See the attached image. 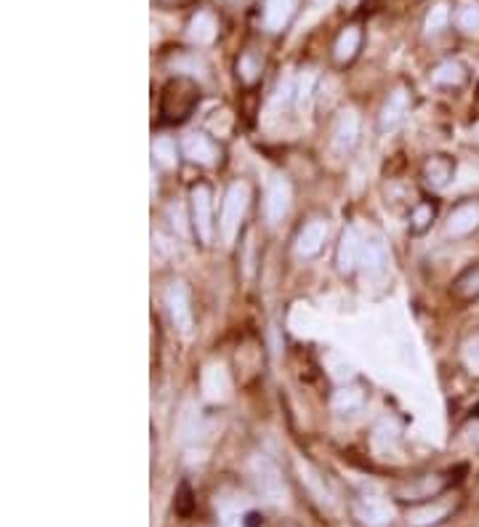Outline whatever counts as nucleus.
<instances>
[{
	"mask_svg": "<svg viewBox=\"0 0 479 527\" xmlns=\"http://www.w3.org/2000/svg\"><path fill=\"white\" fill-rule=\"evenodd\" d=\"M453 482H456V477H450V474H426V477L400 488V496L405 501H429V498H437L440 493H445Z\"/></svg>",
	"mask_w": 479,
	"mask_h": 527,
	"instance_id": "8",
	"label": "nucleus"
},
{
	"mask_svg": "<svg viewBox=\"0 0 479 527\" xmlns=\"http://www.w3.org/2000/svg\"><path fill=\"white\" fill-rule=\"evenodd\" d=\"M359 43H362V35H359V29H357V27H346V29L338 35V40H335V48H333V56H335V62H338V64H349V62L357 56V51H359Z\"/></svg>",
	"mask_w": 479,
	"mask_h": 527,
	"instance_id": "22",
	"label": "nucleus"
},
{
	"mask_svg": "<svg viewBox=\"0 0 479 527\" xmlns=\"http://www.w3.org/2000/svg\"><path fill=\"white\" fill-rule=\"evenodd\" d=\"M461 362H464V367L475 378H479V331L464 342V347H461Z\"/></svg>",
	"mask_w": 479,
	"mask_h": 527,
	"instance_id": "27",
	"label": "nucleus"
},
{
	"mask_svg": "<svg viewBox=\"0 0 479 527\" xmlns=\"http://www.w3.org/2000/svg\"><path fill=\"white\" fill-rule=\"evenodd\" d=\"M357 136H359V118L354 110H343L338 118H335V126H333V144L338 152H349L354 144H357Z\"/></svg>",
	"mask_w": 479,
	"mask_h": 527,
	"instance_id": "13",
	"label": "nucleus"
},
{
	"mask_svg": "<svg viewBox=\"0 0 479 527\" xmlns=\"http://www.w3.org/2000/svg\"><path fill=\"white\" fill-rule=\"evenodd\" d=\"M479 232V197L461 200L445 218V237L448 240H464Z\"/></svg>",
	"mask_w": 479,
	"mask_h": 527,
	"instance_id": "4",
	"label": "nucleus"
},
{
	"mask_svg": "<svg viewBox=\"0 0 479 527\" xmlns=\"http://www.w3.org/2000/svg\"><path fill=\"white\" fill-rule=\"evenodd\" d=\"M362 248H365V240H362L359 229H357V226H346V229L341 232L338 251H335V264H338V272H341V275H351V272L359 267Z\"/></svg>",
	"mask_w": 479,
	"mask_h": 527,
	"instance_id": "7",
	"label": "nucleus"
},
{
	"mask_svg": "<svg viewBox=\"0 0 479 527\" xmlns=\"http://www.w3.org/2000/svg\"><path fill=\"white\" fill-rule=\"evenodd\" d=\"M467 78H469V70H467L461 62H456V59L442 62V64L432 72V80H434L437 86H445V88H458V86L467 83Z\"/></svg>",
	"mask_w": 479,
	"mask_h": 527,
	"instance_id": "19",
	"label": "nucleus"
},
{
	"mask_svg": "<svg viewBox=\"0 0 479 527\" xmlns=\"http://www.w3.org/2000/svg\"><path fill=\"white\" fill-rule=\"evenodd\" d=\"M325 240H327V224L322 218H312L310 224H304V229L296 237V253L301 259H312L322 251Z\"/></svg>",
	"mask_w": 479,
	"mask_h": 527,
	"instance_id": "11",
	"label": "nucleus"
},
{
	"mask_svg": "<svg viewBox=\"0 0 479 527\" xmlns=\"http://www.w3.org/2000/svg\"><path fill=\"white\" fill-rule=\"evenodd\" d=\"M354 515H357L359 523H365L368 527H386L394 517L392 506L381 498H359L354 504Z\"/></svg>",
	"mask_w": 479,
	"mask_h": 527,
	"instance_id": "14",
	"label": "nucleus"
},
{
	"mask_svg": "<svg viewBox=\"0 0 479 527\" xmlns=\"http://www.w3.org/2000/svg\"><path fill=\"white\" fill-rule=\"evenodd\" d=\"M386 248L378 243V240H365V248H362V259H359V267L368 277H381L386 272Z\"/></svg>",
	"mask_w": 479,
	"mask_h": 527,
	"instance_id": "16",
	"label": "nucleus"
},
{
	"mask_svg": "<svg viewBox=\"0 0 479 527\" xmlns=\"http://www.w3.org/2000/svg\"><path fill=\"white\" fill-rule=\"evenodd\" d=\"M434 218H437V205H434L432 200L416 202L413 210H410V232H413V235L429 232V226L434 224Z\"/></svg>",
	"mask_w": 479,
	"mask_h": 527,
	"instance_id": "24",
	"label": "nucleus"
},
{
	"mask_svg": "<svg viewBox=\"0 0 479 527\" xmlns=\"http://www.w3.org/2000/svg\"><path fill=\"white\" fill-rule=\"evenodd\" d=\"M153 158L162 169H173L176 166V144L168 136H160L153 142Z\"/></svg>",
	"mask_w": 479,
	"mask_h": 527,
	"instance_id": "26",
	"label": "nucleus"
},
{
	"mask_svg": "<svg viewBox=\"0 0 479 527\" xmlns=\"http://www.w3.org/2000/svg\"><path fill=\"white\" fill-rule=\"evenodd\" d=\"M291 197H293V192H291L288 178L275 176V178L269 181V186H267V202H264V210H267L269 224H277V221L285 218V213H288V208H291Z\"/></svg>",
	"mask_w": 479,
	"mask_h": 527,
	"instance_id": "9",
	"label": "nucleus"
},
{
	"mask_svg": "<svg viewBox=\"0 0 479 527\" xmlns=\"http://www.w3.org/2000/svg\"><path fill=\"white\" fill-rule=\"evenodd\" d=\"M165 307H168V315L176 325L178 333H189L194 328V317H192V304H189V291L184 283H173L165 293Z\"/></svg>",
	"mask_w": 479,
	"mask_h": 527,
	"instance_id": "5",
	"label": "nucleus"
},
{
	"mask_svg": "<svg viewBox=\"0 0 479 527\" xmlns=\"http://www.w3.org/2000/svg\"><path fill=\"white\" fill-rule=\"evenodd\" d=\"M202 391L211 402H221L229 391V375L221 365H211L202 373Z\"/></svg>",
	"mask_w": 479,
	"mask_h": 527,
	"instance_id": "17",
	"label": "nucleus"
},
{
	"mask_svg": "<svg viewBox=\"0 0 479 527\" xmlns=\"http://www.w3.org/2000/svg\"><path fill=\"white\" fill-rule=\"evenodd\" d=\"M453 296L458 301H477L479 299V264L467 267L456 280H453Z\"/></svg>",
	"mask_w": 479,
	"mask_h": 527,
	"instance_id": "20",
	"label": "nucleus"
},
{
	"mask_svg": "<svg viewBox=\"0 0 479 527\" xmlns=\"http://www.w3.org/2000/svg\"><path fill=\"white\" fill-rule=\"evenodd\" d=\"M408 110H410V94L405 88H397L394 94H389V99L381 110V118H378L381 131H394L405 120Z\"/></svg>",
	"mask_w": 479,
	"mask_h": 527,
	"instance_id": "12",
	"label": "nucleus"
},
{
	"mask_svg": "<svg viewBox=\"0 0 479 527\" xmlns=\"http://www.w3.org/2000/svg\"><path fill=\"white\" fill-rule=\"evenodd\" d=\"M158 5H162V8H184V5H189L192 0H155Z\"/></svg>",
	"mask_w": 479,
	"mask_h": 527,
	"instance_id": "32",
	"label": "nucleus"
},
{
	"mask_svg": "<svg viewBox=\"0 0 479 527\" xmlns=\"http://www.w3.org/2000/svg\"><path fill=\"white\" fill-rule=\"evenodd\" d=\"M248 200H251V192H248V184L245 181H235L227 194H224V205H221V218H219V226H221V237L227 243L235 240V235L240 232V224L245 218V210H248Z\"/></svg>",
	"mask_w": 479,
	"mask_h": 527,
	"instance_id": "2",
	"label": "nucleus"
},
{
	"mask_svg": "<svg viewBox=\"0 0 479 527\" xmlns=\"http://www.w3.org/2000/svg\"><path fill=\"white\" fill-rule=\"evenodd\" d=\"M458 437H461L467 445H472L475 450H479V416H472V418L461 426Z\"/></svg>",
	"mask_w": 479,
	"mask_h": 527,
	"instance_id": "30",
	"label": "nucleus"
},
{
	"mask_svg": "<svg viewBox=\"0 0 479 527\" xmlns=\"http://www.w3.org/2000/svg\"><path fill=\"white\" fill-rule=\"evenodd\" d=\"M296 13V0H267L264 3V27L269 32H280Z\"/></svg>",
	"mask_w": 479,
	"mask_h": 527,
	"instance_id": "15",
	"label": "nucleus"
},
{
	"mask_svg": "<svg viewBox=\"0 0 479 527\" xmlns=\"http://www.w3.org/2000/svg\"><path fill=\"white\" fill-rule=\"evenodd\" d=\"M216 32H219V24L213 19V13L208 11H197V16L189 21V40L197 43V45H205V43H213L216 40Z\"/></svg>",
	"mask_w": 479,
	"mask_h": 527,
	"instance_id": "18",
	"label": "nucleus"
},
{
	"mask_svg": "<svg viewBox=\"0 0 479 527\" xmlns=\"http://www.w3.org/2000/svg\"><path fill=\"white\" fill-rule=\"evenodd\" d=\"M197 104H200V86L186 75L170 78L160 94V120L168 126H178L189 120Z\"/></svg>",
	"mask_w": 479,
	"mask_h": 527,
	"instance_id": "1",
	"label": "nucleus"
},
{
	"mask_svg": "<svg viewBox=\"0 0 479 527\" xmlns=\"http://www.w3.org/2000/svg\"><path fill=\"white\" fill-rule=\"evenodd\" d=\"M456 176V161L448 155H432L424 169H421V178L429 189H445Z\"/></svg>",
	"mask_w": 479,
	"mask_h": 527,
	"instance_id": "10",
	"label": "nucleus"
},
{
	"mask_svg": "<svg viewBox=\"0 0 479 527\" xmlns=\"http://www.w3.org/2000/svg\"><path fill=\"white\" fill-rule=\"evenodd\" d=\"M456 24H458V29H461V32H467V35H477L479 32L477 0H467V3L458 8V13H456Z\"/></svg>",
	"mask_w": 479,
	"mask_h": 527,
	"instance_id": "25",
	"label": "nucleus"
},
{
	"mask_svg": "<svg viewBox=\"0 0 479 527\" xmlns=\"http://www.w3.org/2000/svg\"><path fill=\"white\" fill-rule=\"evenodd\" d=\"M448 21H450V8L448 5H437L426 16V32H440Z\"/></svg>",
	"mask_w": 479,
	"mask_h": 527,
	"instance_id": "29",
	"label": "nucleus"
},
{
	"mask_svg": "<svg viewBox=\"0 0 479 527\" xmlns=\"http://www.w3.org/2000/svg\"><path fill=\"white\" fill-rule=\"evenodd\" d=\"M450 515V506L448 504H424V506H418V509H413L410 515H408V525L410 527H429V525H437V523H442L445 517Z\"/></svg>",
	"mask_w": 479,
	"mask_h": 527,
	"instance_id": "21",
	"label": "nucleus"
},
{
	"mask_svg": "<svg viewBox=\"0 0 479 527\" xmlns=\"http://www.w3.org/2000/svg\"><path fill=\"white\" fill-rule=\"evenodd\" d=\"M189 498H192L189 488H186V485H181V488H178V506H176L181 515H186V512L192 509V501H189Z\"/></svg>",
	"mask_w": 479,
	"mask_h": 527,
	"instance_id": "31",
	"label": "nucleus"
},
{
	"mask_svg": "<svg viewBox=\"0 0 479 527\" xmlns=\"http://www.w3.org/2000/svg\"><path fill=\"white\" fill-rule=\"evenodd\" d=\"M189 210H192V229L200 237L202 245L213 237V194L208 184H194L189 189Z\"/></svg>",
	"mask_w": 479,
	"mask_h": 527,
	"instance_id": "3",
	"label": "nucleus"
},
{
	"mask_svg": "<svg viewBox=\"0 0 479 527\" xmlns=\"http://www.w3.org/2000/svg\"><path fill=\"white\" fill-rule=\"evenodd\" d=\"M184 150V158L194 166H202V169H213L221 163V147L208 136V134H189L181 144Z\"/></svg>",
	"mask_w": 479,
	"mask_h": 527,
	"instance_id": "6",
	"label": "nucleus"
},
{
	"mask_svg": "<svg viewBox=\"0 0 479 527\" xmlns=\"http://www.w3.org/2000/svg\"><path fill=\"white\" fill-rule=\"evenodd\" d=\"M365 389L362 386H341L335 394H333V410L335 413H354L365 405Z\"/></svg>",
	"mask_w": 479,
	"mask_h": 527,
	"instance_id": "23",
	"label": "nucleus"
},
{
	"mask_svg": "<svg viewBox=\"0 0 479 527\" xmlns=\"http://www.w3.org/2000/svg\"><path fill=\"white\" fill-rule=\"evenodd\" d=\"M237 75L245 86H253L259 78H261V62L253 56V54H245L240 62H237Z\"/></svg>",
	"mask_w": 479,
	"mask_h": 527,
	"instance_id": "28",
	"label": "nucleus"
}]
</instances>
